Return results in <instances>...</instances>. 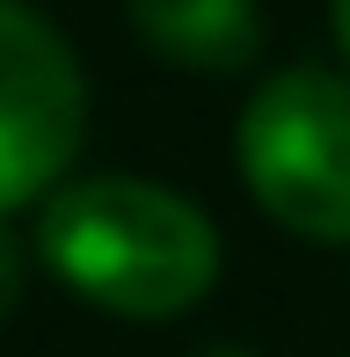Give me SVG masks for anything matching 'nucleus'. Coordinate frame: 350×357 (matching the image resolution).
<instances>
[{
  "label": "nucleus",
  "mask_w": 350,
  "mask_h": 357,
  "mask_svg": "<svg viewBox=\"0 0 350 357\" xmlns=\"http://www.w3.org/2000/svg\"><path fill=\"white\" fill-rule=\"evenodd\" d=\"M37 255L73 299L124 321H168L212 291L219 234L190 197L139 175H88L44 197Z\"/></svg>",
  "instance_id": "obj_1"
},
{
  "label": "nucleus",
  "mask_w": 350,
  "mask_h": 357,
  "mask_svg": "<svg viewBox=\"0 0 350 357\" xmlns=\"http://www.w3.org/2000/svg\"><path fill=\"white\" fill-rule=\"evenodd\" d=\"M241 175L256 204L299 241L350 248V80L292 66L241 109Z\"/></svg>",
  "instance_id": "obj_2"
},
{
  "label": "nucleus",
  "mask_w": 350,
  "mask_h": 357,
  "mask_svg": "<svg viewBox=\"0 0 350 357\" xmlns=\"http://www.w3.org/2000/svg\"><path fill=\"white\" fill-rule=\"evenodd\" d=\"M88 132V80L73 44L29 0H0V219L59 197Z\"/></svg>",
  "instance_id": "obj_3"
},
{
  "label": "nucleus",
  "mask_w": 350,
  "mask_h": 357,
  "mask_svg": "<svg viewBox=\"0 0 350 357\" xmlns=\"http://www.w3.org/2000/svg\"><path fill=\"white\" fill-rule=\"evenodd\" d=\"M139 44L190 73H241L263 52L256 0H124Z\"/></svg>",
  "instance_id": "obj_4"
},
{
  "label": "nucleus",
  "mask_w": 350,
  "mask_h": 357,
  "mask_svg": "<svg viewBox=\"0 0 350 357\" xmlns=\"http://www.w3.org/2000/svg\"><path fill=\"white\" fill-rule=\"evenodd\" d=\"M15 299H22V241H15V226L0 219V321L15 314Z\"/></svg>",
  "instance_id": "obj_5"
},
{
  "label": "nucleus",
  "mask_w": 350,
  "mask_h": 357,
  "mask_svg": "<svg viewBox=\"0 0 350 357\" xmlns=\"http://www.w3.org/2000/svg\"><path fill=\"white\" fill-rule=\"evenodd\" d=\"M328 15H336V44H343V59H350V0H328Z\"/></svg>",
  "instance_id": "obj_6"
},
{
  "label": "nucleus",
  "mask_w": 350,
  "mask_h": 357,
  "mask_svg": "<svg viewBox=\"0 0 350 357\" xmlns=\"http://www.w3.org/2000/svg\"><path fill=\"white\" fill-rule=\"evenodd\" d=\"M204 357H248V350H204Z\"/></svg>",
  "instance_id": "obj_7"
}]
</instances>
